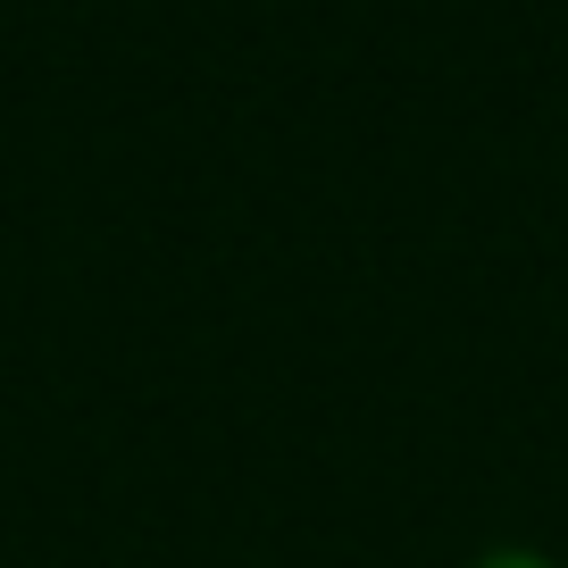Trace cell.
<instances>
[{"label": "cell", "mask_w": 568, "mask_h": 568, "mask_svg": "<svg viewBox=\"0 0 568 568\" xmlns=\"http://www.w3.org/2000/svg\"><path fill=\"white\" fill-rule=\"evenodd\" d=\"M477 568H551V560H544V551H485Z\"/></svg>", "instance_id": "cell-1"}]
</instances>
